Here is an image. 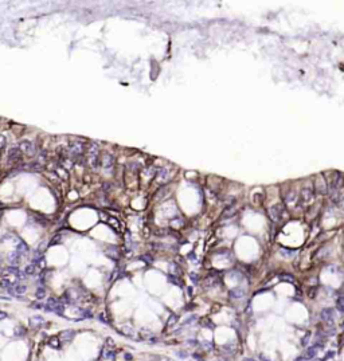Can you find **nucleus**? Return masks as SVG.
Returning <instances> with one entry per match:
<instances>
[{
  "instance_id": "b1692460",
  "label": "nucleus",
  "mask_w": 344,
  "mask_h": 361,
  "mask_svg": "<svg viewBox=\"0 0 344 361\" xmlns=\"http://www.w3.org/2000/svg\"><path fill=\"white\" fill-rule=\"evenodd\" d=\"M109 222H110V224H112V226H114L116 228H118V227H120V224H118V223H117V220H116V219H109Z\"/></svg>"
},
{
  "instance_id": "20e7f679",
  "label": "nucleus",
  "mask_w": 344,
  "mask_h": 361,
  "mask_svg": "<svg viewBox=\"0 0 344 361\" xmlns=\"http://www.w3.org/2000/svg\"><path fill=\"white\" fill-rule=\"evenodd\" d=\"M22 257H23V255L20 254L19 251H14V253L8 254L7 259H8V262L11 263L10 266H16V267H18V265H20V262H22Z\"/></svg>"
},
{
  "instance_id": "ddd939ff",
  "label": "nucleus",
  "mask_w": 344,
  "mask_h": 361,
  "mask_svg": "<svg viewBox=\"0 0 344 361\" xmlns=\"http://www.w3.org/2000/svg\"><path fill=\"white\" fill-rule=\"evenodd\" d=\"M177 321H179V317H177L176 314H172V315H169V318H167L165 326H167V328H172Z\"/></svg>"
},
{
  "instance_id": "9b49d317",
  "label": "nucleus",
  "mask_w": 344,
  "mask_h": 361,
  "mask_svg": "<svg viewBox=\"0 0 344 361\" xmlns=\"http://www.w3.org/2000/svg\"><path fill=\"white\" fill-rule=\"evenodd\" d=\"M19 269L16 266H7V267H4V270H3V274H4V277H7L8 274H12V275H18L19 274Z\"/></svg>"
},
{
  "instance_id": "aec40b11",
  "label": "nucleus",
  "mask_w": 344,
  "mask_h": 361,
  "mask_svg": "<svg viewBox=\"0 0 344 361\" xmlns=\"http://www.w3.org/2000/svg\"><path fill=\"white\" fill-rule=\"evenodd\" d=\"M140 259L143 262L147 263V265H151V263H152V257H149V255H143V257H141Z\"/></svg>"
},
{
  "instance_id": "f8f14e48",
  "label": "nucleus",
  "mask_w": 344,
  "mask_h": 361,
  "mask_svg": "<svg viewBox=\"0 0 344 361\" xmlns=\"http://www.w3.org/2000/svg\"><path fill=\"white\" fill-rule=\"evenodd\" d=\"M35 297H36V299H43L44 297H46V289H44L43 286H38V289H36V291H35Z\"/></svg>"
},
{
  "instance_id": "393cba45",
  "label": "nucleus",
  "mask_w": 344,
  "mask_h": 361,
  "mask_svg": "<svg viewBox=\"0 0 344 361\" xmlns=\"http://www.w3.org/2000/svg\"><path fill=\"white\" fill-rule=\"evenodd\" d=\"M176 354L179 356V357H181V359H184V357H187L188 356L187 352H176Z\"/></svg>"
},
{
  "instance_id": "423d86ee",
  "label": "nucleus",
  "mask_w": 344,
  "mask_h": 361,
  "mask_svg": "<svg viewBox=\"0 0 344 361\" xmlns=\"http://www.w3.org/2000/svg\"><path fill=\"white\" fill-rule=\"evenodd\" d=\"M44 324V318L42 315H34V317L30 318V326L34 328V329H39Z\"/></svg>"
},
{
  "instance_id": "f3484780",
  "label": "nucleus",
  "mask_w": 344,
  "mask_h": 361,
  "mask_svg": "<svg viewBox=\"0 0 344 361\" xmlns=\"http://www.w3.org/2000/svg\"><path fill=\"white\" fill-rule=\"evenodd\" d=\"M35 269H36V266L34 265V263H30V265H27V266H26L24 271H26V274H27V275H32V274L35 273Z\"/></svg>"
},
{
  "instance_id": "5701e85b",
  "label": "nucleus",
  "mask_w": 344,
  "mask_h": 361,
  "mask_svg": "<svg viewBox=\"0 0 344 361\" xmlns=\"http://www.w3.org/2000/svg\"><path fill=\"white\" fill-rule=\"evenodd\" d=\"M98 321L102 322V324H105V325H106V324H109L108 319H106V317H105V314H100L98 315Z\"/></svg>"
},
{
  "instance_id": "dca6fc26",
  "label": "nucleus",
  "mask_w": 344,
  "mask_h": 361,
  "mask_svg": "<svg viewBox=\"0 0 344 361\" xmlns=\"http://www.w3.org/2000/svg\"><path fill=\"white\" fill-rule=\"evenodd\" d=\"M16 251H19V253L22 254V255H24V254H27V253H28V246H27L24 242H20L19 244L16 246Z\"/></svg>"
},
{
  "instance_id": "6e6552de",
  "label": "nucleus",
  "mask_w": 344,
  "mask_h": 361,
  "mask_svg": "<svg viewBox=\"0 0 344 361\" xmlns=\"http://www.w3.org/2000/svg\"><path fill=\"white\" fill-rule=\"evenodd\" d=\"M8 291H11V293H14V294L22 295V294H24L27 291V286L23 285V283H15V285L12 286V289H10Z\"/></svg>"
},
{
  "instance_id": "f257e3e1",
  "label": "nucleus",
  "mask_w": 344,
  "mask_h": 361,
  "mask_svg": "<svg viewBox=\"0 0 344 361\" xmlns=\"http://www.w3.org/2000/svg\"><path fill=\"white\" fill-rule=\"evenodd\" d=\"M98 153H100V149L96 144H92L90 147H89V157L87 159H89V163H90L93 168H96L97 163H98Z\"/></svg>"
},
{
  "instance_id": "f03ea898",
  "label": "nucleus",
  "mask_w": 344,
  "mask_h": 361,
  "mask_svg": "<svg viewBox=\"0 0 344 361\" xmlns=\"http://www.w3.org/2000/svg\"><path fill=\"white\" fill-rule=\"evenodd\" d=\"M83 151H85L83 144L78 143V141H77V143H73L70 147H69V155L71 156V159H77V157H79L83 153Z\"/></svg>"
},
{
  "instance_id": "9d476101",
  "label": "nucleus",
  "mask_w": 344,
  "mask_h": 361,
  "mask_svg": "<svg viewBox=\"0 0 344 361\" xmlns=\"http://www.w3.org/2000/svg\"><path fill=\"white\" fill-rule=\"evenodd\" d=\"M59 164H60V167H62L63 169H71L73 168V160H71V157H62L60 159V161H59Z\"/></svg>"
},
{
  "instance_id": "6ab92c4d",
  "label": "nucleus",
  "mask_w": 344,
  "mask_h": 361,
  "mask_svg": "<svg viewBox=\"0 0 344 361\" xmlns=\"http://www.w3.org/2000/svg\"><path fill=\"white\" fill-rule=\"evenodd\" d=\"M60 240H62V236H60V235H59V234H56V235H55V236H54V238H52V239H51L50 244H51V246H52V244H58V243H59Z\"/></svg>"
},
{
  "instance_id": "a211bd4d",
  "label": "nucleus",
  "mask_w": 344,
  "mask_h": 361,
  "mask_svg": "<svg viewBox=\"0 0 344 361\" xmlns=\"http://www.w3.org/2000/svg\"><path fill=\"white\" fill-rule=\"evenodd\" d=\"M336 309L340 311V313H344V298H340L337 299L336 302Z\"/></svg>"
},
{
  "instance_id": "412c9836",
  "label": "nucleus",
  "mask_w": 344,
  "mask_h": 361,
  "mask_svg": "<svg viewBox=\"0 0 344 361\" xmlns=\"http://www.w3.org/2000/svg\"><path fill=\"white\" fill-rule=\"evenodd\" d=\"M6 145H7V139L3 134H0V149L6 148Z\"/></svg>"
},
{
  "instance_id": "4468645a",
  "label": "nucleus",
  "mask_w": 344,
  "mask_h": 361,
  "mask_svg": "<svg viewBox=\"0 0 344 361\" xmlns=\"http://www.w3.org/2000/svg\"><path fill=\"white\" fill-rule=\"evenodd\" d=\"M14 285H15V283L11 282L10 279H7V278H3L2 281H0V286H2L3 289H7V290L12 289V286H14Z\"/></svg>"
},
{
  "instance_id": "1a4fd4ad",
  "label": "nucleus",
  "mask_w": 344,
  "mask_h": 361,
  "mask_svg": "<svg viewBox=\"0 0 344 361\" xmlns=\"http://www.w3.org/2000/svg\"><path fill=\"white\" fill-rule=\"evenodd\" d=\"M169 176V172H168V168H161L159 169V172H157V181L159 183H165Z\"/></svg>"
},
{
  "instance_id": "0eeeda50",
  "label": "nucleus",
  "mask_w": 344,
  "mask_h": 361,
  "mask_svg": "<svg viewBox=\"0 0 344 361\" xmlns=\"http://www.w3.org/2000/svg\"><path fill=\"white\" fill-rule=\"evenodd\" d=\"M20 153L22 151L19 149V147H14L8 151V161H16L20 159Z\"/></svg>"
},
{
  "instance_id": "2eb2a0df",
  "label": "nucleus",
  "mask_w": 344,
  "mask_h": 361,
  "mask_svg": "<svg viewBox=\"0 0 344 361\" xmlns=\"http://www.w3.org/2000/svg\"><path fill=\"white\" fill-rule=\"evenodd\" d=\"M48 345H50L51 348H54V349H58V348L60 346L59 337H51L50 340H48Z\"/></svg>"
},
{
  "instance_id": "bb28decb",
  "label": "nucleus",
  "mask_w": 344,
  "mask_h": 361,
  "mask_svg": "<svg viewBox=\"0 0 344 361\" xmlns=\"http://www.w3.org/2000/svg\"><path fill=\"white\" fill-rule=\"evenodd\" d=\"M245 361H257V360H254V359H245Z\"/></svg>"
},
{
  "instance_id": "a878e982",
  "label": "nucleus",
  "mask_w": 344,
  "mask_h": 361,
  "mask_svg": "<svg viewBox=\"0 0 344 361\" xmlns=\"http://www.w3.org/2000/svg\"><path fill=\"white\" fill-rule=\"evenodd\" d=\"M8 315H7V313H4V311H0V321L2 319H4V318H7Z\"/></svg>"
},
{
  "instance_id": "39448f33",
  "label": "nucleus",
  "mask_w": 344,
  "mask_h": 361,
  "mask_svg": "<svg viewBox=\"0 0 344 361\" xmlns=\"http://www.w3.org/2000/svg\"><path fill=\"white\" fill-rule=\"evenodd\" d=\"M102 163V168L105 169V172H110L113 168V157L110 155H104V157L101 159Z\"/></svg>"
},
{
  "instance_id": "7ed1b4c3",
  "label": "nucleus",
  "mask_w": 344,
  "mask_h": 361,
  "mask_svg": "<svg viewBox=\"0 0 344 361\" xmlns=\"http://www.w3.org/2000/svg\"><path fill=\"white\" fill-rule=\"evenodd\" d=\"M19 149H20V151H22L23 153L28 155V156H32V155L35 153V147H34V144L30 143V141H27V140H23L22 143L19 144Z\"/></svg>"
},
{
  "instance_id": "4be33fe9",
  "label": "nucleus",
  "mask_w": 344,
  "mask_h": 361,
  "mask_svg": "<svg viewBox=\"0 0 344 361\" xmlns=\"http://www.w3.org/2000/svg\"><path fill=\"white\" fill-rule=\"evenodd\" d=\"M31 307L35 310H40V309H43V305L40 302H34V303H31Z\"/></svg>"
}]
</instances>
